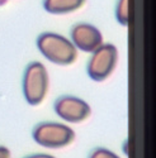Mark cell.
<instances>
[{"mask_svg": "<svg viewBox=\"0 0 156 158\" xmlns=\"http://www.w3.org/2000/svg\"><path fill=\"white\" fill-rule=\"evenodd\" d=\"M37 48L41 55L58 66H70L77 60V49L70 39L58 33L43 32L37 37Z\"/></svg>", "mask_w": 156, "mask_h": 158, "instance_id": "1", "label": "cell"}, {"mask_svg": "<svg viewBox=\"0 0 156 158\" xmlns=\"http://www.w3.org/2000/svg\"><path fill=\"white\" fill-rule=\"evenodd\" d=\"M50 89V76L42 62L33 61L24 70L23 75V95L32 106L43 102Z\"/></svg>", "mask_w": 156, "mask_h": 158, "instance_id": "2", "label": "cell"}, {"mask_svg": "<svg viewBox=\"0 0 156 158\" xmlns=\"http://www.w3.org/2000/svg\"><path fill=\"white\" fill-rule=\"evenodd\" d=\"M32 138L41 147L58 149L70 146L75 140V131L62 123L42 122L33 128Z\"/></svg>", "mask_w": 156, "mask_h": 158, "instance_id": "3", "label": "cell"}, {"mask_svg": "<svg viewBox=\"0 0 156 158\" xmlns=\"http://www.w3.org/2000/svg\"><path fill=\"white\" fill-rule=\"evenodd\" d=\"M118 48L112 43H103L98 49H95L90 57L86 72L88 76L95 82L106 81L114 72L118 63Z\"/></svg>", "mask_w": 156, "mask_h": 158, "instance_id": "4", "label": "cell"}, {"mask_svg": "<svg viewBox=\"0 0 156 158\" xmlns=\"http://www.w3.org/2000/svg\"><path fill=\"white\" fill-rule=\"evenodd\" d=\"M54 110L67 123H83L92 115V108L85 100L71 95L60 96L54 104Z\"/></svg>", "mask_w": 156, "mask_h": 158, "instance_id": "5", "label": "cell"}, {"mask_svg": "<svg viewBox=\"0 0 156 158\" xmlns=\"http://www.w3.org/2000/svg\"><path fill=\"white\" fill-rule=\"evenodd\" d=\"M71 42L77 51L93 53L103 44V34L95 25L89 23H77L70 32Z\"/></svg>", "mask_w": 156, "mask_h": 158, "instance_id": "6", "label": "cell"}, {"mask_svg": "<svg viewBox=\"0 0 156 158\" xmlns=\"http://www.w3.org/2000/svg\"><path fill=\"white\" fill-rule=\"evenodd\" d=\"M86 0H43V9L54 15L71 14L80 10Z\"/></svg>", "mask_w": 156, "mask_h": 158, "instance_id": "7", "label": "cell"}, {"mask_svg": "<svg viewBox=\"0 0 156 158\" xmlns=\"http://www.w3.org/2000/svg\"><path fill=\"white\" fill-rule=\"evenodd\" d=\"M128 2L129 0H117V4H115V19L123 27H126L129 20Z\"/></svg>", "mask_w": 156, "mask_h": 158, "instance_id": "8", "label": "cell"}, {"mask_svg": "<svg viewBox=\"0 0 156 158\" xmlns=\"http://www.w3.org/2000/svg\"><path fill=\"white\" fill-rule=\"evenodd\" d=\"M88 158H121L119 156H117L114 152L107 149V148H95L90 152L89 157Z\"/></svg>", "mask_w": 156, "mask_h": 158, "instance_id": "9", "label": "cell"}, {"mask_svg": "<svg viewBox=\"0 0 156 158\" xmlns=\"http://www.w3.org/2000/svg\"><path fill=\"white\" fill-rule=\"evenodd\" d=\"M0 158H10V151L6 147L0 146Z\"/></svg>", "mask_w": 156, "mask_h": 158, "instance_id": "10", "label": "cell"}, {"mask_svg": "<svg viewBox=\"0 0 156 158\" xmlns=\"http://www.w3.org/2000/svg\"><path fill=\"white\" fill-rule=\"evenodd\" d=\"M24 158H55L54 156L51 154H45V153H37V154H31V156H27Z\"/></svg>", "mask_w": 156, "mask_h": 158, "instance_id": "11", "label": "cell"}, {"mask_svg": "<svg viewBox=\"0 0 156 158\" xmlns=\"http://www.w3.org/2000/svg\"><path fill=\"white\" fill-rule=\"evenodd\" d=\"M9 2V0H0V6H3V5H5L6 3Z\"/></svg>", "mask_w": 156, "mask_h": 158, "instance_id": "12", "label": "cell"}]
</instances>
